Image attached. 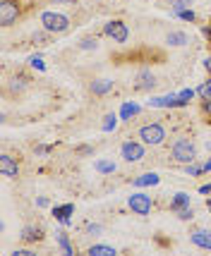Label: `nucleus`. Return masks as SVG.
Here are the masks:
<instances>
[{
	"label": "nucleus",
	"instance_id": "nucleus-5",
	"mask_svg": "<svg viewBox=\"0 0 211 256\" xmlns=\"http://www.w3.org/2000/svg\"><path fill=\"white\" fill-rule=\"evenodd\" d=\"M127 206H130L132 213H137V216H149L151 208H154V201H151V196L144 194V192H134L132 196L127 199Z\"/></svg>",
	"mask_w": 211,
	"mask_h": 256
},
{
	"label": "nucleus",
	"instance_id": "nucleus-28",
	"mask_svg": "<svg viewBox=\"0 0 211 256\" xmlns=\"http://www.w3.org/2000/svg\"><path fill=\"white\" fill-rule=\"evenodd\" d=\"M185 172H187V175H192V178H197V175H201V172H204V166H194V163H189V166L185 168Z\"/></svg>",
	"mask_w": 211,
	"mask_h": 256
},
{
	"label": "nucleus",
	"instance_id": "nucleus-34",
	"mask_svg": "<svg viewBox=\"0 0 211 256\" xmlns=\"http://www.w3.org/2000/svg\"><path fill=\"white\" fill-rule=\"evenodd\" d=\"M32 249H15V256H32Z\"/></svg>",
	"mask_w": 211,
	"mask_h": 256
},
{
	"label": "nucleus",
	"instance_id": "nucleus-30",
	"mask_svg": "<svg viewBox=\"0 0 211 256\" xmlns=\"http://www.w3.org/2000/svg\"><path fill=\"white\" fill-rule=\"evenodd\" d=\"M175 213H178V218H180V220H189V218L194 216V211H192L189 206H185V208H178Z\"/></svg>",
	"mask_w": 211,
	"mask_h": 256
},
{
	"label": "nucleus",
	"instance_id": "nucleus-10",
	"mask_svg": "<svg viewBox=\"0 0 211 256\" xmlns=\"http://www.w3.org/2000/svg\"><path fill=\"white\" fill-rule=\"evenodd\" d=\"M156 86V77L151 74V70H139L134 77V89L137 91H151Z\"/></svg>",
	"mask_w": 211,
	"mask_h": 256
},
{
	"label": "nucleus",
	"instance_id": "nucleus-19",
	"mask_svg": "<svg viewBox=\"0 0 211 256\" xmlns=\"http://www.w3.org/2000/svg\"><path fill=\"white\" fill-rule=\"evenodd\" d=\"M94 170L101 172V175H113V172H115V163H113V160H106V158H99V160L94 163Z\"/></svg>",
	"mask_w": 211,
	"mask_h": 256
},
{
	"label": "nucleus",
	"instance_id": "nucleus-37",
	"mask_svg": "<svg viewBox=\"0 0 211 256\" xmlns=\"http://www.w3.org/2000/svg\"><path fill=\"white\" fill-rule=\"evenodd\" d=\"M204 70H206V72L211 74V53H209L206 58H204Z\"/></svg>",
	"mask_w": 211,
	"mask_h": 256
},
{
	"label": "nucleus",
	"instance_id": "nucleus-40",
	"mask_svg": "<svg viewBox=\"0 0 211 256\" xmlns=\"http://www.w3.org/2000/svg\"><path fill=\"white\" fill-rule=\"evenodd\" d=\"M199 194H211V182H209V184H201V187H199Z\"/></svg>",
	"mask_w": 211,
	"mask_h": 256
},
{
	"label": "nucleus",
	"instance_id": "nucleus-17",
	"mask_svg": "<svg viewBox=\"0 0 211 256\" xmlns=\"http://www.w3.org/2000/svg\"><path fill=\"white\" fill-rule=\"evenodd\" d=\"M87 254H91V256H115L118 252H115V246H108V244H91Z\"/></svg>",
	"mask_w": 211,
	"mask_h": 256
},
{
	"label": "nucleus",
	"instance_id": "nucleus-42",
	"mask_svg": "<svg viewBox=\"0 0 211 256\" xmlns=\"http://www.w3.org/2000/svg\"><path fill=\"white\" fill-rule=\"evenodd\" d=\"M209 26H211V20H209Z\"/></svg>",
	"mask_w": 211,
	"mask_h": 256
},
{
	"label": "nucleus",
	"instance_id": "nucleus-13",
	"mask_svg": "<svg viewBox=\"0 0 211 256\" xmlns=\"http://www.w3.org/2000/svg\"><path fill=\"white\" fill-rule=\"evenodd\" d=\"M113 89H115V84H113L111 79H94L89 86V91L94 96H106V94H111Z\"/></svg>",
	"mask_w": 211,
	"mask_h": 256
},
{
	"label": "nucleus",
	"instance_id": "nucleus-8",
	"mask_svg": "<svg viewBox=\"0 0 211 256\" xmlns=\"http://www.w3.org/2000/svg\"><path fill=\"white\" fill-rule=\"evenodd\" d=\"M189 242L194 246H199V249H204V252H211V230H206V228L192 230L189 232Z\"/></svg>",
	"mask_w": 211,
	"mask_h": 256
},
{
	"label": "nucleus",
	"instance_id": "nucleus-41",
	"mask_svg": "<svg viewBox=\"0 0 211 256\" xmlns=\"http://www.w3.org/2000/svg\"><path fill=\"white\" fill-rule=\"evenodd\" d=\"M204 172H211V158L206 160V163H204Z\"/></svg>",
	"mask_w": 211,
	"mask_h": 256
},
{
	"label": "nucleus",
	"instance_id": "nucleus-12",
	"mask_svg": "<svg viewBox=\"0 0 211 256\" xmlns=\"http://www.w3.org/2000/svg\"><path fill=\"white\" fill-rule=\"evenodd\" d=\"M149 108H182V100L178 94H168V96H158V98L149 100Z\"/></svg>",
	"mask_w": 211,
	"mask_h": 256
},
{
	"label": "nucleus",
	"instance_id": "nucleus-16",
	"mask_svg": "<svg viewBox=\"0 0 211 256\" xmlns=\"http://www.w3.org/2000/svg\"><path fill=\"white\" fill-rule=\"evenodd\" d=\"M166 44L173 46V48H182V46L189 44V36L185 32H170L166 36Z\"/></svg>",
	"mask_w": 211,
	"mask_h": 256
},
{
	"label": "nucleus",
	"instance_id": "nucleus-9",
	"mask_svg": "<svg viewBox=\"0 0 211 256\" xmlns=\"http://www.w3.org/2000/svg\"><path fill=\"white\" fill-rule=\"evenodd\" d=\"M0 175H3V178H12V180L20 178V163L12 156L3 154V156H0Z\"/></svg>",
	"mask_w": 211,
	"mask_h": 256
},
{
	"label": "nucleus",
	"instance_id": "nucleus-15",
	"mask_svg": "<svg viewBox=\"0 0 211 256\" xmlns=\"http://www.w3.org/2000/svg\"><path fill=\"white\" fill-rule=\"evenodd\" d=\"M158 182H161V178H158L156 172H144V175H139V178L132 180V187L142 190V187H154V184H158Z\"/></svg>",
	"mask_w": 211,
	"mask_h": 256
},
{
	"label": "nucleus",
	"instance_id": "nucleus-4",
	"mask_svg": "<svg viewBox=\"0 0 211 256\" xmlns=\"http://www.w3.org/2000/svg\"><path fill=\"white\" fill-rule=\"evenodd\" d=\"M22 17V2L20 0H3L0 2V24L10 26Z\"/></svg>",
	"mask_w": 211,
	"mask_h": 256
},
{
	"label": "nucleus",
	"instance_id": "nucleus-11",
	"mask_svg": "<svg viewBox=\"0 0 211 256\" xmlns=\"http://www.w3.org/2000/svg\"><path fill=\"white\" fill-rule=\"evenodd\" d=\"M20 240L24 244H36L44 240V228H36V225H24L22 232H20Z\"/></svg>",
	"mask_w": 211,
	"mask_h": 256
},
{
	"label": "nucleus",
	"instance_id": "nucleus-26",
	"mask_svg": "<svg viewBox=\"0 0 211 256\" xmlns=\"http://www.w3.org/2000/svg\"><path fill=\"white\" fill-rule=\"evenodd\" d=\"M194 0H170V8L173 12H180V10H189V5H192Z\"/></svg>",
	"mask_w": 211,
	"mask_h": 256
},
{
	"label": "nucleus",
	"instance_id": "nucleus-25",
	"mask_svg": "<svg viewBox=\"0 0 211 256\" xmlns=\"http://www.w3.org/2000/svg\"><path fill=\"white\" fill-rule=\"evenodd\" d=\"M79 48H82V50H96V48H99L96 36H87V38H82V41H79Z\"/></svg>",
	"mask_w": 211,
	"mask_h": 256
},
{
	"label": "nucleus",
	"instance_id": "nucleus-7",
	"mask_svg": "<svg viewBox=\"0 0 211 256\" xmlns=\"http://www.w3.org/2000/svg\"><path fill=\"white\" fill-rule=\"evenodd\" d=\"M144 142H125V144L120 146V156L122 160H127V163H137V160H142L146 154L144 148Z\"/></svg>",
	"mask_w": 211,
	"mask_h": 256
},
{
	"label": "nucleus",
	"instance_id": "nucleus-32",
	"mask_svg": "<svg viewBox=\"0 0 211 256\" xmlns=\"http://www.w3.org/2000/svg\"><path fill=\"white\" fill-rule=\"evenodd\" d=\"M103 232V225L101 223H89L87 225V234H101Z\"/></svg>",
	"mask_w": 211,
	"mask_h": 256
},
{
	"label": "nucleus",
	"instance_id": "nucleus-22",
	"mask_svg": "<svg viewBox=\"0 0 211 256\" xmlns=\"http://www.w3.org/2000/svg\"><path fill=\"white\" fill-rule=\"evenodd\" d=\"M142 110L137 103H122V108H120V118L122 120H130V118H134L137 112Z\"/></svg>",
	"mask_w": 211,
	"mask_h": 256
},
{
	"label": "nucleus",
	"instance_id": "nucleus-1",
	"mask_svg": "<svg viewBox=\"0 0 211 256\" xmlns=\"http://www.w3.org/2000/svg\"><path fill=\"white\" fill-rule=\"evenodd\" d=\"M170 156L175 163H182V166H189V163H194V158H197V146L194 142L189 139V136H180L173 142L170 146Z\"/></svg>",
	"mask_w": 211,
	"mask_h": 256
},
{
	"label": "nucleus",
	"instance_id": "nucleus-36",
	"mask_svg": "<svg viewBox=\"0 0 211 256\" xmlns=\"http://www.w3.org/2000/svg\"><path fill=\"white\" fill-rule=\"evenodd\" d=\"M51 2H56V5H77V0H51Z\"/></svg>",
	"mask_w": 211,
	"mask_h": 256
},
{
	"label": "nucleus",
	"instance_id": "nucleus-6",
	"mask_svg": "<svg viewBox=\"0 0 211 256\" xmlns=\"http://www.w3.org/2000/svg\"><path fill=\"white\" fill-rule=\"evenodd\" d=\"M103 34L108 38H113L115 44H125L127 36H130V29H127V24L122 22V20H111V22L103 24Z\"/></svg>",
	"mask_w": 211,
	"mask_h": 256
},
{
	"label": "nucleus",
	"instance_id": "nucleus-14",
	"mask_svg": "<svg viewBox=\"0 0 211 256\" xmlns=\"http://www.w3.org/2000/svg\"><path fill=\"white\" fill-rule=\"evenodd\" d=\"M75 213V206L72 204H63V206H53V216H56V220H60V223L65 225H72V220H70V216Z\"/></svg>",
	"mask_w": 211,
	"mask_h": 256
},
{
	"label": "nucleus",
	"instance_id": "nucleus-20",
	"mask_svg": "<svg viewBox=\"0 0 211 256\" xmlns=\"http://www.w3.org/2000/svg\"><path fill=\"white\" fill-rule=\"evenodd\" d=\"M56 240H58V244H60V249H63V254L67 256H72L75 254V249H72V244H70V237H67V232H56Z\"/></svg>",
	"mask_w": 211,
	"mask_h": 256
},
{
	"label": "nucleus",
	"instance_id": "nucleus-29",
	"mask_svg": "<svg viewBox=\"0 0 211 256\" xmlns=\"http://www.w3.org/2000/svg\"><path fill=\"white\" fill-rule=\"evenodd\" d=\"M175 14H178L180 20H185V22H194V20H197V14L192 10H180V12H175Z\"/></svg>",
	"mask_w": 211,
	"mask_h": 256
},
{
	"label": "nucleus",
	"instance_id": "nucleus-27",
	"mask_svg": "<svg viewBox=\"0 0 211 256\" xmlns=\"http://www.w3.org/2000/svg\"><path fill=\"white\" fill-rule=\"evenodd\" d=\"M194 96H197V89H182V91L178 94V98L182 100V106H187V103L194 98Z\"/></svg>",
	"mask_w": 211,
	"mask_h": 256
},
{
	"label": "nucleus",
	"instance_id": "nucleus-24",
	"mask_svg": "<svg viewBox=\"0 0 211 256\" xmlns=\"http://www.w3.org/2000/svg\"><path fill=\"white\" fill-rule=\"evenodd\" d=\"M115 127H118V118H115L113 112H108V115L103 118V124H101V130H103V132H113Z\"/></svg>",
	"mask_w": 211,
	"mask_h": 256
},
{
	"label": "nucleus",
	"instance_id": "nucleus-18",
	"mask_svg": "<svg viewBox=\"0 0 211 256\" xmlns=\"http://www.w3.org/2000/svg\"><path fill=\"white\" fill-rule=\"evenodd\" d=\"M185 206H189V194L187 192H178V194L173 196V201H170V211L175 213L178 208H185Z\"/></svg>",
	"mask_w": 211,
	"mask_h": 256
},
{
	"label": "nucleus",
	"instance_id": "nucleus-31",
	"mask_svg": "<svg viewBox=\"0 0 211 256\" xmlns=\"http://www.w3.org/2000/svg\"><path fill=\"white\" fill-rule=\"evenodd\" d=\"M29 65H32V67H36V70H41V72H44V70H46V65H44V60H41V56H34V58H29Z\"/></svg>",
	"mask_w": 211,
	"mask_h": 256
},
{
	"label": "nucleus",
	"instance_id": "nucleus-21",
	"mask_svg": "<svg viewBox=\"0 0 211 256\" xmlns=\"http://www.w3.org/2000/svg\"><path fill=\"white\" fill-rule=\"evenodd\" d=\"M27 86H29V79L24 77V74H20V77H15L10 82V94H22Z\"/></svg>",
	"mask_w": 211,
	"mask_h": 256
},
{
	"label": "nucleus",
	"instance_id": "nucleus-23",
	"mask_svg": "<svg viewBox=\"0 0 211 256\" xmlns=\"http://www.w3.org/2000/svg\"><path fill=\"white\" fill-rule=\"evenodd\" d=\"M197 96H199L201 100L211 98V74H209V79H206V82H201L199 86H197Z\"/></svg>",
	"mask_w": 211,
	"mask_h": 256
},
{
	"label": "nucleus",
	"instance_id": "nucleus-3",
	"mask_svg": "<svg viewBox=\"0 0 211 256\" xmlns=\"http://www.w3.org/2000/svg\"><path fill=\"white\" fill-rule=\"evenodd\" d=\"M137 136H139L146 146H161L166 142L168 134H166V127L161 122H149V124H144V127H139Z\"/></svg>",
	"mask_w": 211,
	"mask_h": 256
},
{
	"label": "nucleus",
	"instance_id": "nucleus-39",
	"mask_svg": "<svg viewBox=\"0 0 211 256\" xmlns=\"http://www.w3.org/2000/svg\"><path fill=\"white\" fill-rule=\"evenodd\" d=\"M77 154H94V148H91V146H79Z\"/></svg>",
	"mask_w": 211,
	"mask_h": 256
},
{
	"label": "nucleus",
	"instance_id": "nucleus-35",
	"mask_svg": "<svg viewBox=\"0 0 211 256\" xmlns=\"http://www.w3.org/2000/svg\"><path fill=\"white\" fill-rule=\"evenodd\" d=\"M48 151H51V146H36V154H39V156H46Z\"/></svg>",
	"mask_w": 211,
	"mask_h": 256
},
{
	"label": "nucleus",
	"instance_id": "nucleus-38",
	"mask_svg": "<svg viewBox=\"0 0 211 256\" xmlns=\"http://www.w3.org/2000/svg\"><path fill=\"white\" fill-rule=\"evenodd\" d=\"M36 204H39V206H41V208H46V206H48V204H51V201L46 199V196H39V199H36Z\"/></svg>",
	"mask_w": 211,
	"mask_h": 256
},
{
	"label": "nucleus",
	"instance_id": "nucleus-33",
	"mask_svg": "<svg viewBox=\"0 0 211 256\" xmlns=\"http://www.w3.org/2000/svg\"><path fill=\"white\" fill-rule=\"evenodd\" d=\"M201 112L209 118V122H211V98H206V100H201Z\"/></svg>",
	"mask_w": 211,
	"mask_h": 256
},
{
	"label": "nucleus",
	"instance_id": "nucleus-2",
	"mask_svg": "<svg viewBox=\"0 0 211 256\" xmlns=\"http://www.w3.org/2000/svg\"><path fill=\"white\" fill-rule=\"evenodd\" d=\"M41 29L48 34H65L70 29V17H65L63 12L46 10L41 12Z\"/></svg>",
	"mask_w": 211,
	"mask_h": 256
}]
</instances>
